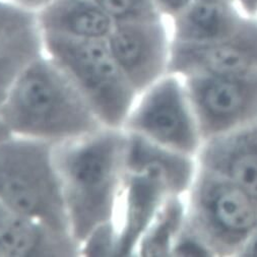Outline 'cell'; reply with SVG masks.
<instances>
[{
    "label": "cell",
    "instance_id": "obj_18",
    "mask_svg": "<svg viewBox=\"0 0 257 257\" xmlns=\"http://www.w3.org/2000/svg\"><path fill=\"white\" fill-rule=\"evenodd\" d=\"M117 231L115 223L105 225L96 230L80 248L81 256H116Z\"/></svg>",
    "mask_w": 257,
    "mask_h": 257
},
{
    "label": "cell",
    "instance_id": "obj_17",
    "mask_svg": "<svg viewBox=\"0 0 257 257\" xmlns=\"http://www.w3.org/2000/svg\"><path fill=\"white\" fill-rule=\"evenodd\" d=\"M115 23L161 18L153 0H93Z\"/></svg>",
    "mask_w": 257,
    "mask_h": 257
},
{
    "label": "cell",
    "instance_id": "obj_16",
    "mask_svg": "<svg viewBox=\"0 0 257 257\" xmlns=\"http://www.w3.org/2000/svg\"><path fill=\"white\" fill-rule=\"evenodd\" d=\"M185 223V196H169L143 235L136 256H172L173 247Z\"/></svg>",
    "mask_w": 257,
    "mask_h": 257
},
{
    "label": "cell",
    "instance_id": "obj_3",
    "mask_svg": "<svg viewBox=\"0 0 257 257\" xmlns=\"http://www.w3.org/2000/svg\"><path fill=\"white\" fill-rule=\"evenodd\" d=\"M54 146L14 136L0 141V200L24 218L72 240Z\"/></svg>",
    "mask_w": 257,
    "mask_h": 257
},
{
    "label": "cell",
    "instance_id": "obj_21",
    "mask_svg": "<svg viewBox=\"0 0 257 257\" xmlns=\"http://www.w3.org/2000/svg\"><path fill=\"white\" fill-rule=\"evenodd\" d=\"M240 10L248 17H257V0H235Z\"/></svg>",
    "mask_w": 257,
    "mask_h": 257
},
{
    "label": "cell",
    "instance_id": "obj_12",
    "mask_svg": "<svg viewBox=\"0 0 257 257\" xmlns=\"http://www.w3.org/2000/svg\"><path fill=\"white\" fill-rule=\"evenodd\" d=\"M234 2L194 0L183 13L173 18V43L203 44L228 38L240 31L250 17Z\"/></svg>",
    "mask_w": 257,
    "mask_h": 257
},
{
    "label": "cell",
    "instance_id": "obj_13",
    "mask_svg": "<svg viewBox=\"0 0 257 257\" xmlns=\"http://www.w3.org/2000/svg\"><path fill=\"white\" fill-rule=\"evenodd\" d=\"M79 248L23 216L0 200V257L78 256Z\"/></svg>",
    "mask_w": 257,
    "mask_h": 257
},
{
    "label": "cell",
    "instance_id": "obj_5",
    "mask_svg": "<svg viewBox=\"0 0 257 257\" xmlns=\"http://www.w3.org/2000/svg\"><path fill=\"white\" fill-rule=\"evenodd\" d=\"M185 202L186 225L213 256H240L257 229V202L245 190L198 166Z\"/></svg>",
    "mask_w": 257,
    "mask_h": 257
},
{
    "label": "cell",
    "instance_id": "obj_8",
    "mask_svg": "<svg viewBox=\"0 0 257 257\" xmlns=\"http://www.w3.org/2000/svg\"><path fill=\"white\" fill-rule=\"evenodd\" d=\"M107 43L138 94L169 73L172 37L162 18L115 23Z\"/></svg>",
    "mask_w": 257,
    "mask_h": 257
},
{
    "label": "cell",
    "instance_id": "obj_9",
    "mask_svg": "<svg viewBox=\"0 0 257 257\" xmlns=\"http://www.w3.org/2000/svg\"><path fill=\"white\" fill-rule=\"evenodd\" d=\"M257 71V17L236 34L203 44L173 43L169 72L181 76L235 75Z\"/></svg>",
    "mask_w": 257,
    "mask_h": 257
},
{
    "label": "cell",
    "instance_id": "obj_19",
    "mask_svg": "<svg viewBox=\"0 0 257 257\" xmlns=\"http://www.w3.org/2000/svg\"><path fill=\"white\" fill-rule=\"evenodd\" d=\"M172 256H213V254L204 241L185 223L173 247Z\"/></svg>",
    "mask_w": 257,
    "mask_h": 257
},
{
    "label": "cell",
    "instance_id": "obj_24",
    "mask_svg": "<svg viewBox=\"0 0 257 257\" xmlns=\"http://www.w3.org/2000/svg\"><path fill=\"white\" fill-rule=\"evenodd\" d=\"M218 2H234V3H236L235 0H218Z\"/></svg>",
    "mask_w": 257,
    "mask_h": 257
},
{
    "label": "cell",
    "instance_id": "obj_10",
    "mask_svg": "<svg viewBox=\"0 0 257 257\" xmlns=\"http://www.w3.org/2000/svg\"><path fill=\"white\" fill-rule=\"evenodd\" d=\"M171 195L160 175L144 170H125L115 218L116 256H136L143 235Z\"/></svg>",
    "mask_w": 257,
    "mask_h": 257
},
{
    "label": "cell",
    "instance_id": "obj_1",
    "mask_svg": "<svg viewBox=\"0 0 257 257\" xmlns=\"http://www.w3.org/2000/svg\"><path fill=\"white\" fill-rule=\"evenodd\" d=\"M126 140L122 128L102 127L54 146L69 233L78 248L96 230L115 223Z\"/></svg>",
    "mask_w": 257,
    "mask_h": 257
},
{
    "label": "cell",
    "instance_id": "obj_11",
    "mask_svg": "<svg viewBox=\"0 0 257 257\" xmlns=\"http://www.w3.org/2000/svg\"><path fill=\"white\" fill-rule=\"evenodd\" d=\"M197 162L240 186L257 202V121L204 142Z\"/></svg>",
    "mask_w": 257,
    "mask_h": 257
},
{
    "label": "cell",
    "instance_id": "obj_15",
    "mask_svg": "<svg viewBox=\"0 0 257 257\" xmlns=\"http://www.w3.org/2000/svg\"><path fill=\"white\" fill-rule=\"evenodd\" d=\"M115 22L93 0H56L41 13L40 33L107 39Z\"/></svg>",
    "mask_w": 257,
    "mask_h": 257
},
{
    "label": "cell",
    "instance_id": "obj_4",
    "mask_svg": "<svg viewBox=\"0 0 257 257\" xmlns=\"http://www.w3.org/2000/svg\"><path fill=\"white\" fill-rule=\"evenodd\" d=\"M43 52L55 61L105 127L122 128L138 93L115 61L107 39L41 33Z\"/></svg>",
    "mask_w": 257,
    "mask_h": 257
},
{
    "label": "cell",
    "instance_id": "obj_23",
    "mask_svg": "<svg viewBox=\"0 0 257 257\" xmlns=\"http://www.w3.org/2000/svg\"><path fill=\"white\" fill-rule=\"evenodd\" d=\"M20 2H22L25 5H29V6H38V5H41L43 3L47 2V0H20Z\"/></svg>",
    "mask_w": 257,
    "mask_h": 257
},
{
    "label": "cell",
    "instance_id": "obj_22",
    "mask_svg": "<svg viewBox=\"0 0 257 257\" xmlns=\"http://www.w3.org/2000/svg\"><path fill=\"white\" fill-rule=\"evenodd\" d=\"M240 256H257V229L241 251Z\"/></svg>",
    "mask_w": 257,
    "mask_h": 257
},
{
    "label": "cell",
    "instance_id": "obj_2",
    "mask_svg": "<svg viewBox=\"0 0 257 257\" xmlns=\"http://www.w3.org/2000/svg\"><path fill=\"white\" fill-rule=\"evenodd\" d=\"M9 136L53 145L105 127L62 68L44 52L18 72L0 110Z\"/></svg>",
    "mask_w": 257,
    "mask_h": 257
},
{
    "label": "cell",
    "instance_id": "obj_6",
    "mask_svg": "<svg viewBox=\"0 0 257 257\" xmlns=\"http://www.w3.org/2000/svg\"><path fill=\"white\" fill-rule=\"evenodd\" d=\"M122 130L196 158L204 144L184 79L173 72L138 94Z\"/></svg>",
    "mask_w": 257,
    "mask_h": 257
},
{
    "label": "cell",
    "instance_id": "obj_20",
    "mask_svg": "<svg viewBox=\"0 0 257 257\" xmlns=\"http://www.w3.org/2000/svg\"><path fill=\"white\" fill-rule=\"evenodd\" d=\"M194 0H153L160 15L173 19L189 8Z\"/></svg>",
    "mask_w": 257,
    "mask_h": 257
},
{
    "label": "cell",
    "instance_id": "obj_7",
    "mask_svg": "<svg viewBox=\"0 0 257 257\" xmlns=\"http://www.w3.org/2000/svg\"><path fill=\"white\" fill-rule=\"evenodd\" d=\"M182 77L204 142L257 121V71Z\"/></svg>",
    "mask_w": 257,
    "mask_h": 257
},
{
    "label": "cell",
    "instance_id": "obj_14",
    "mask_svg": "<svg viewBox=\"0 0 257 257\" xmlns=\"http://www.w3.org/2000/svg\"><path fill=\"white\" fill-rule=\"evenodd\" d=\"M126 133V132H125ZM125 170H145L160 175L173 195L185 196L198 172L197 158L128 134Z\"/></svg>",
    "mask_w": 257,
    "mask_h": 257
}]
</instances>
